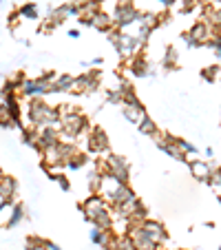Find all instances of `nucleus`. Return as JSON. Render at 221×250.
I'll use <instances>...</instances> for the list:
<instances>
[{
  "mask_svg": "<svg viewBox=\"0 0 221 250\" xmlns=\"http://www.w3.org/2000/svg\"><path fill=\"white\" fill-rule=\"evenodd\" d=\"M108 237H111V230H102V228H98V226H93V230H91V241L98 244V246H102V248L108 241Z\"/></svg>",
  "mask_w": 221,
  "mask_h": 250,
  "instance_id": "f3484780",
  "label": "nucleus"
},
{
  "mask_svg": "<svg viewBox=\"0 0 221 250\" xmlns=\"http://www.w3.org/2000/svg\"><path fill=\"white\" fill-rule=\"evenodd\" d=\"M16 193H18V182L9 175L0 177V202H14Z\"/></svg>",
  "mask_w": 221,
  "mask_h": 250,
  "instance_id": "1a4fd4ad",
  "label": "nucleus"
},
{
  "mask_svg": "<svg viewBox=\"0 0 221 250\" xmlns=\"http://www.w3.org/2000/svg\"><path fill=\"white\" fill-rule=\"evenodd\" d=\"M140 18H141L140 11H137L131 2H120L118 9H115V14L111 16L113 24H115V27H120V29H124V27H128V24L137 22Z\"/></svg>",
  "mask_w": 221,
  "mask_h": 250,
  "instance_id": "7ed1b4c3",
  "label": "nucleus"
},
{
  "mask_svg": "<svg viewBox=\"0 0 221 250\" xmlns=\"http://www.w3.org/2000/svg\"><path fill=\"white\" fill-rule=\"evenodd\" d=\"M175 62V51L173 49H168V58H166V64H173Z\"/></svg>",
  "mask_w": 221,
  "mask_h": 250,
  "instance_id": "b1692460",
  "label": "nucleus"
},
{
  "mask_svg": "<svg viewBox=\"0 0 221 250\" xmlns=\"http://www.w3.org/2000/svg\"><path fill=\"white\" fill-rule=\"evenodd\" d=\"M86 144H89V151H93V153H106L108 151V137L100 126L91 128Z\"/></svg>",
  "mask_w": 221,
  "mask_h": 250,
  "instance_id": "423d86ee",
  "label": "nucleus"
},
{
  "mask_svg": "<svg viewBox=\"0 0 221 250\" xmlns=\"http://www.w3.org/2000/svg\"><path fill=\"white\" fill-rule=\"evenodd\" d=\"M133 199H137V195L133 193V188L128 184H120L118 188H115L113 197H111V204H113V208H122L126 206V204H131Z\"/></svg>",
  "mask_w": 221,
  "mask_h": 250,
  "instance_id": "6e6552de",
  "label": "nucleus"
},
{
  "mask_svg": "<svg viewBox=\"0 0 221 250\" xmlns=\"http://www.w3.org/2000/svg\"><path fill=\"white\" fill-rule=\"evenodd\" d=\"M190 170H193L195 180H201V182H208V177H210L212 173V166L208 164V162H190Z\"/></svg>",
  "mask_w": 221,
  "mask_h": 250,
  "instance_id": "9b49d317",
  "label": "nucleus"
},
{
  "mask_svg": "<svg viewBox=\"0 0 221 250\" xmlns=\"http://www.w3.org/2000/svg\"><path fill=\"white\" fill-rule=\"evenodd\" d=\"M91 224L98 226V228H102V230H111V228H113V215H111V208L106 206L104 210H100Z\"/></svg>",
  "mask_w": 221,
  "mask_h": 250,
  "instance_id": "f8f14e48",
  "label": "nucleus"
},
{
  "mask_svg": "<svg viewBox=\"0 0 221 250\" xmlns=\"http://www.w3.org/2000/svg\"><path fill=\"white\" fill-rule=\"evenodd\" d=\"M140 226L155 246H161L166 241V228L161 226L160 222H155V219H144V222H140Z\"/></svg>",
  "mask_w": 221,
  "mask_h": 250,
  "instance_id": "20e7f679",
  "label": "nucleus"
},
{
  "mask_svg": "<svg viewBox=\"0 0 221 250\" xmlns=\"http://www.w3.org/2000/svg\"><path fill=\"white\" fill-rule=\"evenodd\" d=\"M131 71L135 73V76H146L148 73V69H146V62H144V58L141 56H135L133 58V62H131Z\"/></svg>",
  "mask_w": 221,
  "mask_h": 250,
  "instance_id": "a211bd4d",
  "label": "nucleus"
},
{
  "mask_svg": "<svg viewBox=\"0 0 221 250\" xmlns=\"http://www.w3.org/2000/svg\"><path fill=\"white\" fill-rule=\"evenodd\" d=\"M217 73H219V66H210V69H206V71H203V78H206V80L208 82H215L217 80Z\"/></svg>",
  "mask_w": 221,
  "mask_h": 250,
  "instance_id": "4be33fe9",
  "label": "nucleus"
},
{
  "mask_svg": "<svg viewBox=\"0 0 221 250\" xmlns=\"http://www.w3.org/2000/svg\"><path fill=\"white\" fill-rule=\"evenodd\" d=\"M0 177H2V170H0Z\"/></svg>",
  "mask_w": 221,
  "mask_h": 250,
  "instance_id": "a878e982",
  "label": "nucleus"
},
{
  "mask_svg": "<svg viewBox=\"0 0 221 250\" xmlns=\"http://www.w3.org/2000/svg\"><path fill=\"white\" fill-rule=\"evenodd\" d=\"M20 16H24V18H31V20H36V16H38V7H36V2H29V5H24V7H20V11H18Z\"/></svg>",
  "mask_w": 221,
  "mask_h": 250,
  "instance_id": "aec40b11",
  "label": "nucleus"
},
{
  "mask_svg": "<svg viewBox=\"0 0 221 250\" xmlns=\"http://www.w3.org/2000/svg\"><path fill=\"white\" fill-rule=\"evenodd\" d=\"M210 38H212L210 27L206 22H197L186 36V42H188V47H199V44H206Z\"/></svg>",
  "mask_w": 221,
  "mask_h": 250,
  "instance_id": "39448f33",
  "label": "nucleus"
},
{
  "mask_svg": "<svg viewBox=\"0 0 221 250\" xmlns=\"http://www.w3.org/2000/svg\"><path fill=\"white\" fill-rule=\"evenodd\" d=\"M71 84H73V76L64 73V76L56 78V80L51 82V93H64V91L71 89Z\"/></svg>",
  "mask_w": 221,
  "mask_h": 250,
  "instance_id": "ddd939ff",
  "label": "nucleus"
},
{
  "mask_svg": "<svg viewBox=\"0 0 221 250\" xmlns=\"http://www.w3.org/2000/svg\"><path fill=\"white\" fill-rule=\"evenodd\" d=\"M29 120L38 128L53 126V124L60 122V111L44 104L42 100H31V104H29Z\"/></svg>",
  "mask_w": 221,
  "mask_h": 250,
  "instance_id": "f257e3e1",
  "label": "nucleus"
},
{
  "mask_svg": "<svg viewBox=\"0 0 221 250\" xmlns=\"http://www.w3.org/2000/svg\"><path fill=\"white\" fill-rule=\"evenodd\" d=\"M122 113L126 120L137 124L146 115V111H144V106H141V102H133V104H122Z\"/></svg>",
  "mask_w": 221,
  "mask_h": 250,
  "instance_id": "9d476101",
  "label": "nucleus"
},
{
  "mask_svg": "<svg viewBox=\"0 0 221 250\" xmlns=\"http://www.w3.org/2000/svg\"><path fill=\"white\" fill-rule=\"evenodd\" d=\"M91 24H93L95 29H100V31H111V27H113V20H111V16L104 14V11H98V14L91 18Z\"/></svg>",
  "mask_w": 221,
  "mask_h": 250,
  "instance_id": "4468645a",
  "label": "nucleus"
},
{
  "mask_svg": "<svg viewBox=\"0 0 221 250\" xmlns=\"http://www.w3.org/2000/svg\"><path fill=\"white\" fill-rule=\"evenodd\" d=\"M137 128H140V133H144V135H155L157 133V124L153 122L148 115H144V118L137 122Z\"/></svg>",
  "mask_w": 221,
  "mask_h": 250,
  "instance_id": "dca6fc26",
  "label": "nucleus"
},
{
  "mask_svg": "<svg viewBox=\"0 0 221 250\" xmlns=\"http://www.w3.org/2000/svg\"><path fill=\"white\" fill-rule=\"evenodd\" d=\"M106 208V202H104L100 195H91V197H86L84 202H82V212H84L86 222H93L95 215H98L100 210H104Z\"/></svg>",
  "mask_w": 221,
  "mask_h": 250,
  "instance_id": "0eeeda50",
  "label": "nucleus"
},
{
  "mask_svg": "<svg viewBox=\"0 0 221 250\" xmlns=\"http://www.w3.org/2000/svg\"><path fill=\"white\" fill-rule=\"evenodd\" d=\"M102 166H104L102 173H108L111 177H115L120 184H128V162L124 160V157L106 151V157H104Z\"/></svg>",
  "mask_w": 221,
  "mask_h": 250,
  "instance_id": "f03ea898",
  "label": "nucleus"
},
{
  "mask_svg": "<svg viewBox=\"0 0 221 250\" xmlns=\"http://www.w3.org/2000/svg\"><path fill=\"white\" fill-rule=\"evenodd\" d=\"M175 144H177V148L183 153V155H195V153H197V146L190 144V142H186V140H175Z\"/></svg>",
  "mask_w": 221,
  "mask_h": 250,
  "instance_id": "6ab92c4d",
  "label": "nucleus"
},
{
  "mask_svg": "<svg viewBox=\"0 0 221 250\" xmlns=\"http://www.w3.org/2000/svg\"><path fill=\"white\" fill-rule=\"evenodd\" d=\"M56 180H58V184H60L64 190H71V184H69V180H66L64 175H56Z\"/></svg>",
  "mask_w": 221,
  "mask_h": 250,
  "instance_id": "5701e85b",
  "label": "nucleus"
},
{
  "mask_svg": "<svg viewBox=\"0 0 221 250\" xmlns=\"http://www.w3.org/2000/svg\"><path fill=\"white\" fill-rule=\"evenodd\" d=\"M118 250H135V246H133L131 237H128V235H120V246H118Z\"/></svg>",
  "mask_w": 221,
  "mask_h": 250,
  "instance_id": "412c9836",
  "label": "nucleus"
},
{
  "mask_svg": "<svg viewBox=\"0 0 221 250\" xmlns=\"http://www.w3.org/2000/svg\"><path fill=\"white\" fill-rule=\"evenodd\" d=\"M69 38H80V31H78V29H71V31H69Z\"/></svg>",
  "mask_w": 221,
  "mask_h": 250,
  "instance_id": "393cba45",
  "label": "nucleus"
},
{
  "mask_svg": "<svg viewBox=\"0 0 221 250\" xmlns=\"http://www.w3.org/2000/svg\"><path fill=\"white\" fill-rule=\"evenodd\" d=\"M22 219H24V208H22V204H14V206H11V215H9V219H7L5 226H7V228H14V226H18Z\"/></svg>",
  "mask_w": 221,
  "mask_h": 250,
  "instance_id": "2eb2a0df",
  "label": "nucleus"
}]
</instances>
